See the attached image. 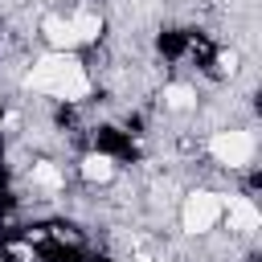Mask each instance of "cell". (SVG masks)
<instances>
[{
    "instance_id": "obj_1",
    "label": "cell",
    "mask_w": 262,
    "mask_h": 262,
    "mask_svg": "<svg viewBox=\"0 0 262 262\" xmlns=\"http://www.w3.org/2000/svg\"><path fill=\"white\" fill-rule=\"evenodd\" d=\"M20 86L37 98L57 102V106H82L94 94V74L78 49H41L25 66Z\"/></svg>"
},
{
    "instance_id": "obj_2",
    "label": "cell",
    "mask_w": 262,
    "mask_h": 262,
    "mask_svg": "<svg viewBox=\"0 0 262 262\" xmlns=\"http://www.w3.org/2000/svg\"><path fill=\"white\" fill-rule=\"evenodd\" d=\"M201 156L209 164H217L221 172L237 176V172H254L258 160V135L254 123H221L201 139Z\"/></svg>"
},
{
    "instance_id": "obj_3",
    "label": "cell",
    "mask_w": 262,
    "mask_h": 262,
    "mask_svg": "<svg viewBox=\"0 0 262 262\" xmlns=\"http://www.w3.org/2000/svg\"><path fill=\"white\" fill-rule=\"evenodd\" d=\"M221 217H225V192L221 188H209V184H196L188 192H180L176 201V225L184 237H213L221 229Z\"/></svg>"
},
{
    "instance_id": "obj_4",
    "label": "cell",
    "mask_w": 262,
    "mask_h": 262,
    "mask_svg": "<svg viewBox=\"0 0 262 262\" xmlns=\"http://www.w3.org/2000/svg\"><path fill=\"white\" fill-rule=\"evenodd\" d=\"M225 233L233 242H250L262 225V213H258V201L250 192H225V217H221Z\"/></svg>"
},
{
    "instance_id": "obj_5",
    "label": "cell",
    "mask_w": 262,
    "mask_h": 262,
    "mask_svg": "<svg viewBox=\"0 0 262 262\" xmlns=\"http://www.w3.org/2000/svg\"><path fill=\"white\" fill-rule=\"evenodd\" d=\"M74 176L90 188H106L119 180V156L106 151V147H86L78 160H74Z\"/></svg>"
},
{
    "instance_id": "obj_6",
    "label": "cell",
    "mask_w": 262,
    "mask_h": 262,
    "mask_svg": "<svg viewBox=\"0 0 262 262\" xmlns=\"http://www.w3.org/2000/svg\"><path fill=\"white\" fill-rule=\"evenodd\" d=\"M160 111L164 115H176V119L196 115L201 111V90L192 82H184V78H172V82L160 86Z\"/></svg>"
}]
</instances>
